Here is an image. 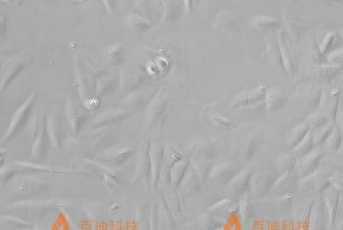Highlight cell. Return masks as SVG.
I'll return each mask as SVG.
<instances>
[{"label": "cell", "mask_w": 343, "mask_h": 230, "mask_svg": "<svg viewBox=\"0 0 343 230\" xmlns=\"http://www.w3.org/2000/svg\"><path fill=\"white\" fill-rule=\"evenodd\" d=\"M276 39L287 76L290 78L295 77L298 68V54L295 43L283 29H278Z\"/></svg>", "instance_id": "1"}, {"label": "cell", "mask_w": 343, "mask_h": 230, "mask_svg": "<svg viewBox=\"0 0 343 230\" xmlns=\"http://www.w3.org/2000/svg\"><path fill=\"white\" fill-rule=\"evenodd\" d=\"M267 88L265 82H260L255 88L242 90L232 98L230 109H243L264 102Z\"/></svg>", "instance_id": "2"}, {"label": "cell", "mask_w": 343, "mask_h": 230, "mask_svg": "<svg viewBox=\"0 0 343 230\" xmlns=\"http://www.w3.org/2000/svg\"><path fill=\"white\" fill-rule=\"evenodd\" d=\"M340 102H341V93L340 90L335 88L330 90H322L319 105L316 111L322 113L334 124L335 114L337 112Z\"/></svg>", "instance_id": "3"}, {"label": "cell", "mask_w": 343, "mask_h": 230, "mask_svg": "<svg viewBox=\"0 0 343 230\" xmlns=\"http://www.w3.org/2000/svg\"><path fill=\"white\" fill-rule=\"evenodd\" d=\"M169 101V92L166 90H159L151 104L148 105L146 120L148 127H152L162 120Z\"/></svg>", "instance_id": "4"}, {"label": "cell", "mask_w": 343, "mask_h": 230, "mask_svg": "<svg viewBox=\"0 0 343 230\" xmlns=\"http://www.w3.org/2000/svg\"><path fill=\"white\" fill-rule=\"evenodd\" d=\"M212 28L225 35H235L240 33L241 21L234 13L231 11H221L217 14L213 21Z\"/></svg>", "instance_id": "5"}, {"label": "cell", "mask_w": 343, "mask_h": 230, "mask_svg": "<svg viewBox=\"0 0 343 230\" xmlns=\"http://www.w3.org/2000/svg\"><path fill=\"white\" fill-rule=\"evenodd\" d=\"M264 51H265L266 58H268L269 63L283 77H288L285 68H284V65H283V58L281 55L280 48L278 46L276 33L267 35L264 37Z\"/></svg>", "instance_id": "6"}, {"label": "cell", "mask_w": 343, "mask_h": 230, "mask_svg": "<svg viewBox=\"0 0 343 230\" xmlns=\"http://www.w3.org/2000/svg\"><path fill=\"white\" fill-rule=\"evenodd\" d=\"M277 178L275 172L270 169H262L251 174L249 184L252 192L259 195L269 190Z\"/></svg>", "instance_id": "7"}, {"label": "cell", "mask_w": 343, "mask_h": 230, "mask_svg": "<svg viewBox=\"0 0 343 230\" xmlns=\"http://www.w3.org/2000/svg\"><path fill=\"white\" fill-rule=\"evenodd\" d=\"M288 96L285 90L280 88H267L264 97V109L267 113L274 114L284 109L288 103Z\"/></svg>", "instance_id": "8"}, {"label": "cell", "mask_w": 343, "mask_h": 230, "mask_svg": "<svg viewBox=\"0 0 343 230\" xmlns=\"http://www.w3.org/2000/svg\"><path fill=\"white\" fill-rule=\"evenodd\" d=\"M342 68L340 65L316 64L308 69V74L318 82H330L340 75Z\"/></svg>", "instance_id": "9"}, {"label": "cell", "mask_w": 343, "mask_h": 230, "mask_svg": "<svg viewBox=\"0 0 343 230\" xmlns=\"http://www.w3.org/2000/svg\"><path fill=\"white\" fill-rule=\"evenodd\" d=\"M37 96V94L34 93L33 95L29 96V99L27 100L26 102H24L13 115V118L11 119V123L9 127L8 132L6 134V137L9 138L13 133H16L17 130L21 128L22 126L24 124V122L29 119L30 114H31L33 108H34V102H35V97Z\"/></svg>", "instance_id": "10"}, {"label": "cell", "mask_w": 343, "mask_h": 230, "mask_svg": "<svg viewBox=\"0 0 343 230\" xmlns=\"http://www.w3.org/2000/svg\"><path fill=\"white\" fill-rule=\"evenodd\" d=\"M322 90L312 83L301 85L298 88V97L302 99V102L307 109H317L319 105Z\"/></svg>", "instance_id": "11"}, {"label": "cell", "mask_w": 343, "mask_h": 230, "mask_svg": "<svg viewBox=\"0 0 343 230\" xmlns=\"http://www.w3.org/2000/svg\"><path fill=\"white\" fill-rule=\"evenodd\" d=\"M238 170H235L232 164H221L217 165L211 170L209 174V180L214 184L223 185L232 180L237 174Z\"/></svg>", "instance_id": "12"}, {"label": "cell", "mask_w": 343, "mask_h": 230, "mask_svg": "<svg viewBox=\"0 0 343 230\" xmlns=\"http://www.w3.org/2000/svg\"><path fill=\"white\" fill-rule=\"evenodd\" d=\"M284 24L285 28H283V29L297 45L303 32V23L295 14L288 13L284 16Z\"/></svg>", "instance_id": "13"}, {"label": "cell", "mask_w": 343, "mask_h": 230, "mask_svg": "<svg viewBox=\"0 0 343 230\" xmlns=\"http://www.w3.org/2000/svg\"><path fill=\"white\" fill-rule=\"evenodd\" d=\"M322 156V152L319 151H310L308 154L305 155L303 158L301 159V161H298V165H297L299 175L304 176V175L312 172L315 170V168L317 167Z\"/></svg>", "instance_id": "14"}, {"label": "cell", "mask_w": 343, "mask_h": 230, "mask_svg": "<svg viewBox=\"0 0 343 230\" xmlns=\"http://www.w3.org/2000/svg\"><path fill=\"white\" fill-rule=\"evenodd\" d=\"M279 24H280L279 20L273 16L266 15H256L252 16L250 20L251 26L259 31H267L269 29H274V27H277Z\"/></svg>", "instance_id": "15"}, {"label": "cell", "mask_w": 343, "mask_h": 230, "mask_svg": "<svg viewBox=\"0 0 343 230\" xmlns=\"http://www.w3.org/2000/svg\"><path fill=\"white\" fill-rule=\"evenodd\" d=\"M252 174V170H242L241 172H238L234 177L230 180L228 184V189L231 192H240L246 187V185L249 184V180Z\"/></svg>", "instance_id": "16"}, {"label": "cell", "mask_w": 343, "mask_h": 230, "mask_svg": "<svg viewBox=\"0 0 343 230\" xmlns=\"http://www.w3.org/2000/svg\"><path fill=\"white\" fill-rule=\"evenodd\" d=\"M310 129L311 128H310L308 123L306 121L301 122V123L293 127V129L291 130L288 133V145L294 148L305 138V136L307 134Z\"/></svg>", "instance_id": "17"}, {"label": "cell", "mask_w": 343, "mask_h": 230, "mask_svg": "<svg viewBox=\"0 0 343 230\" xmlns=\"http://www.w3.org/2000/svg\"><path fill=\"white\" fill-rule=\"evenodd\" d=\"M22 64L18 62H12L6 67V69L3 73V77H1V82H0V89H5L7 87V85L13 80L14 77H16L17 72L22 69Z\"/></svg>", "instance_id": "18"}, {"label": "cell", "mask_w": 343, "mask_h": 230, "mask_svg": "<svg viewBox=\"0 0 343 230\" xmlns=\"http://www.w3.org/2000/svg\"><path fill=\"white\" fill-rule=\"evenodd\" d=\"M333 128H334V124L332 121H330L318 129L313 130V131L312 130L313 144L325 143L328 137L332 132Z\"/></svg>", "instance_id": "19"}, {"label": "cell", "mask_w": 343, "mask_h": 230, "mask_svg": "<svg viewBox=\"0 0 343 230\" xmlns=\"http://www.w3.org/2000/svg\"><path fill=\"white\" fill-rule=\"evenodd\" d=\"M337 35L334 31H329L327 34L323 37L322 40L317 43V48L320 53L324 55H327L332 50V48L335 46Z\"/></svg>", "instance_id": "20"}, {"label": "cell", "mask_w": 343, "mask_h": 230, "mask_svg": "<svg viewBox=\"0 0 343 230\" xmlns=\"http://www.w3.org/2000/svg\"><path fill=\"white\" fill-rule=\"evenodd\" d=\"M314 144H313V140H312V129H310L307 134L305 136V138L294 147L293 151L299 156H304L306 154H308L310 151H312V146Z\"/></svg>", "instance_id": "21"}, {"label": "cell", "mask_w": 343, "mask_h": 230, "mask_svg": "<svg viewBox=\"0 0 343 230\" xmlns=\"http://www.w3.org/2000/svg\"><path fill=\"white\" fill-rule=\"evenodd\" d=\"M297 164V159L290 155H283L278 157L276 165L279 172L286 174L291 170H293V168L296 167Z\"/></svg>", "instance_id": "22"}, {"label": "cell", "mask_w": 343, "mask_h": 230, "mask_svg": "<svg viewBox=\"0 0 343 230\" xmlns=\"http://www.w3.org/2000/svg\"><path fill=\"white\" fill-rule=\"evenodd\" d=\"M306 121L308 123L310 128L313 131V130H317L320 128V127H324L325 124L329 123L330 120L328 119L327 117L324 115L322 113L316 111L310 114L308 118L306 119Z\"/></svg>", "instance_id": "23"}, {"label": "cell", "mask_w": 343, "mask_h": 230, "mask_svg": "<svg viewBox=\"0 0 343 230\" xmlns=\"http://www.w3.org/2000/svg\"><path fill=\"white\" fill-rule=\"evenodd\" d=\"M208 117H209V121L212 124L218 126V127H227L231 124V119L228 117L219 112L210 110L208 112Z\"/></svg>", "instance_id": "24"}, {"label": "cell", "mask_w": 343, "mask_h": 230, "mask_svg": "<svg viewBox=\"0 0 343 230\" xmlns=\"http://www.w3.org/2000/svg\"><path fill=\"white\" fill-rule=\"evenodd\" d=\"M340 133L341 132H340L338 128L334 126V128H333L332 132L330 133V136L328 137L327 139L325 141V143L327 144L328 147L330 150H335L337 149V146L340 142Z\"/></svg>", "instance_id": "25"}, {"label": "cell", "mask_w": 343, "mask_h": 230, "mask_svg": "<svg viewBox=\"0 0 343 230\" xmlns=\"http://www.w3.org/2000/svg\"><path fill=\"white\" fill-rule=\"evenodd\" d=\"M326 63L332 65H340L342 62V49L339 48L335 51H331L326 55Z\"/></svg>", "instance_id": "26"}, {"label": "cell", "mask_w": 343, "mask_h": 230, "mask_svg": "<svg viewBox=\"0 0 343 230\" xmlns=\"http://www.w3.org/2000/svg\"><path fill=\"white\" fill-rule=\"evenodd\" d=\"M193 150L196 153L198 154V156L203 157V158H211L214 156L212 149L209 146L205 145V144L195 145Z\"/></svg>", "instance_id": "27"}]
</instances>
